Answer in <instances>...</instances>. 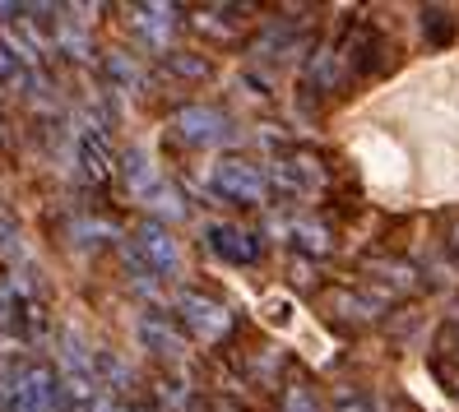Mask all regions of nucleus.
<instances>
[{
    "label": "nucleus",
    "mask_w": 459,
    "mask_h": 412,
    "mask_svg": "<svg viewBox=\"0 0 459 412\" xmlns=\"http://www.w3.org/2000/svg\"><path fill=\"white\" fill-rule=\"evenodd\" d=\"M446 380H450V384H446V390H450V394L459 399V375H446Z\"/></svg>",
    "instance_id": "obj_27"
},
{
    "label": "nucleus",
    "mask_w": 459,
    "mask_h": 412,
    "mask_svg": "<svg viewBox=\"0 0 459 412\" xmlns=\"http://www.w3.org/2000/svg\"><path fill=\"white\" fill-rule=\"evenodd\" d=\"M279 412H325V408H320V399H316V390H311V384H302V380H297V384H288V390H283V399H279Z\"/></svg>",
    "instance_id": "obj_23"
},
{
    "label": "nucleus",
    "mask_w": 459,
    "mask_h": 412,
    "mask_svg": "<svg viewBox=\"0 0 459 412\" xmlns=\"http://www.w3.org/2000/svg\"><path fill=\"white\" fill-rule=\"evenodd\" d=\"M126 264H130L134 279H177L181 273V245L168 232V223L149 218V223L134 227L130 241H126Z\"/></svg>",
    "instance_id": "obj_1"
},
{
    "label": "nucleus",
    "mask_w": 459,
    "mask_h": 412,
    "mask_svg": "<svg viewBox=\"0 0 459 412\" xmlns=\"http://www.w3.org/2000/svg\"><path fill=\"white\" fill-rule=\"evenodd\" d=\"M450 251L459 255V218H455V223H450Z\"/></svg>",
    "instance_id": "obj_26"
},
{
    "label": "nucleus",
    "mask_w": 459,
    "mask_h": 412,
    "mask_svg": "<svg viewBox=\"0 0 459 412\" xmlns=\"http://www.w3.org/2000/svg\"><path fill=\"white\" fill-rule=\"evenodd\" d=\"M134 339L149 356H163V362H181L186 356V334L168 311H140L134 315Z\"/></svg>",
    "instance_id": "obj_6"
},
{
    "label": "nucleus",
    "mask_w": 459,
    "mask_h": 412,
    "mask_svg": "<svg viewBox=\"0 0 459 412\" xmlns=\"http://www.w3.org/2000/svg\"><path fill=\"white\" fill-rule=\"evenodd\" d=\"M204 245L213 255H219L223 264H255L260 260V232L241 227V223H209L204 227Z\"/></svg>",
    "instance_id": "obj_7"
},
{
    "label": "nucleus",
    "mask_w": 459,
    "mask_h": 412,
    "mask_svg": "<svg viewBox=\"0 0 459 412\" xmlns=\"http://www.w3.org/2000/svg\"><path fill=\"white\" fill-rule=\"evenodd\" d=\"M177 320L186 324V334H195L200 343H219L228 329H232V315L223 301H213L204 292H181L177 296Z\"/></svg>",
    "instance_id": "obj_5"
},
{
    "label": "nucleus",
    "mask_w": 459,
    "mask_h": 412,
    "mask_svg": "<svg viewBox=\"0 0 459 412\" xmlns=\"http://www.w3.org/2000/svg\"><path fill=\"white\" fill-rule=\"evenodd\" d=\"M330 412H376V403H371L367 394H358V390H343V394L330 403Z\"/></svg>",
    "instance_id": "obj_24"
},
{
    "label": "nucleus",
    "mask_w": 459,
    "mask_h": 412,
    "mask_svg": "<svg viewBox=\"0 0 459 412\" xmlns=\"http://www.w3.org/2000/svg\"><path fill=\"white\" fill-rule=\"evenodd\" d=\"M0 140H5V130H0Z\"/></svg>",
    "instance_id": "obj_29"
},
{
    "label": "nucleus",
    "mask_w": 459,
    "mask_h": 412,
    "mask_svg": "<svg viewBox=\"0 0 459 412\" xmlns=\"http://www.w3.org/2000/svg\"><path fill=\"white\" fill-rule=\"evenodd\" d=\"M209 190L228 204L255 209V204L269 200V172L255 167V162H247V158H219L209 167Z\"/></svg>",
    "instance_id": "obj_3"
},
{
    "label": "nucleus",
    "mask_w": 459,
    "mask_h": 412,
    "mask_svg": "<svg viewBox=\"0 0 459 412\" xmlns=\"http://www.w3.org/2000/svg\"><path fill=\"white\" fill-rule=\"evenodd\" d=\"M126 14H130V29L140 33L149 47H163L168 51V38L177 29V5L153 0V5H126Z\"/></svg>",
    "instance_id": "obj_10"
},
{
    "label": "nucleus",
    "mask_w": 459,
    "mask_h": 412,
    "mask_svg": "<svg viewBox=\"0 0 459 412\" xmlns=\"http://www.w3.org/2000/svg\"><path fill=\"white\" fill-rule=\"evenodd\" d=\"M0 264L23 273V269H33V255H29V241H23V227H19V218L0 204Z\"/></svg>",
    "instance_id": "obj_11"
},
{
    "label": "nucleus",
    "mask_w": 459,
    "mask_h": 412,
    "mask_svg": "<svg viewBox=\"0 0 459 412\" xmlns=\"http://www.w3.org/2000/svg\"><path fill=\"white\" fill-rule=\"evenodd\" d=\"M23 311H29V296H19L14 283H0V334H10L23 320Z\"/></svg>",
    "instance_id": "obj_22"
},
{
    "label": "nucleus",
    "mask_w": 459,
    "mask_h": 412,
    "mask_svg": "<svg viewBox=\"0 0 459 412\" xmlns=\"http://www.w3.org/2000/svg\"><path fill=\"white\" fill-rule=\"evenodd\" d=\"M144 204H149V213H158V223H177V218H186V200H181V190L172 181L158 185Z\"/></svg>",
    "instance_id": "obj_19"
},
{
    "label": "nucleus",
    "mask_w": 459,
    "mask_h": 412,
    "mask_svg": "<svg viewBox=\"0 0 459 412\" xmlns=\"http://www.w3.org/2000/svg\"><path fill=\"white\" fill-rule=\"evenodd\" d=\"M134 412H168V408H144V403H140V408H134Z\"/></svg>",
    "instance_id": "obj_28"
},
{
    "label": "nucleus",
    "mask_w": 459,
    "mask_h": 412,
    "mask_svg": "<svg viewBox=\"0 0 459 412\" xmlns=\"http://www.w3.org/2000/svg\"><path fill=\"white\" fill-rule=\"evenodd\" d=\"M93 375H98L102 390H130V384H134L130 362L121 352H112V348H93Z\"/></svg>",
    "instance_id": "obj_15"
},
{
    "label": "nucleus",
    "mask_w": 459,
    "mask_h": 412,
    "mask_svg": "<svg viewBox=\"0 0 459 412\" xmlns=\"http://www.w3.org/2000/svg\"><path fill=\"white\" fill-rule=\"evenodd\" d=\"M441 348H446V356H455V362H459V324H446L441 329Z\"/></svg>",
    "instance_id": "obj_25"
},
{
    "label": "nucleus",
    "mask_w": 459,
    "mask_h": 412,
    "mask_svg": "<svg viewBox=\"0 0 459 412\" xmlns=\"http://www.w3.org/2000/svg\"><path fill=\"white\" fill-rule=\"evenodd\" d=\"M371 273H376V279H381L390 292H409V288H418L413 269H409V264H394V260H376Z\"/></svg>",
    "instance_id": "obj_21"
},
{
    "label": "nucleus",
    "mask_w": 459,
    "mask_h": 412,
    "mask_svg": "<svg viewBox=\"0 0 459 412\" xmlns=\"http://www.w3.org/2000/svg\"><path fill=\"white\" fill-rule=\"evenodd\" d=\"M288 232H292V245H297L302 255L325 260V255L334 251V236H330V227H325V223H316V218H297V223H288Z\"/></svg>",
    "instance_id": "obj_14"
},
{
    "label": "nucleus",
    "mask_w": 459,
    "mask_h": 412,
    "mask_svg": "<svg viewBox=\"0 0 459 412\" xmlns=\"http://www.w3.org/2000/svg\"><path fill=\"white\" fill-rule=\"evenodd\" d=\"M117 167H121V162H117L112 144H107V134L93 130V125L79 130V140H74V172L84 176L89 185H102V181H112Z\"/></svg>",
    "instance_id": "obj_8"
},
{
    "label": "nucleus",
    "mask_w": 459,
    "mask_h": 412,
    "mask_svg": "<svg viewBox=\"0 0 459 412\" xmlns=\"http://www.w3.org/2000/svg\"><path fill=\"white\" fill-rule=\"evenodd\" d=\"M33 84V70H29V61L19 56V51L0 38V89H29Z\"/></svg>",
    "instance_id": "obj_17"
},
{
    "label": "nucleus",
    "mask_w": 459,
    "mask_h": 412,
    "mask_svg": "<svg viewBox=\"0 0 459 412\" xmlns=\"http://www.w3.org/2000/svg\"><path fill=\"white\" fill-rule=\"evenodd\" d=\"M121 172H126V185L134 190V200H149L153 190L163 185V172H158V162H153L144 149H126Z\"/></svg>",
    "instance_id": "obj_12"
},
{
    "label": "nucleus",
    "mask_w": 459,
    "mask_h": 412,
    "mask_svg": "<svg viewBox=\"0 0 459 412\" xmlns=\"http://www.w3.org/2000/svg\"><path fill=\"white\" fill-rule=\"evenodd\" d=\"M172 130H177V140L195 144V149H219V144L237 140V125L219 112V107H181Z\"/></svg>",
    "instance_id": "obj_4"
},
{
    "label": "nucleus",
    "mask_w": 459,
    "mask_h": 412,
    "mask_svg": "<svg viewBox=\"0 0 459 412\" xmlns=\"http://www.w3.org/2000/svg\"><path fill=\"white\" fill-rule=\"evenodd\" d=\"M0 412H70V408H65L56 371L33 362L23 375L0 380Z\"/></svg>",
    "instance_id": "obj_2"
},
{
    "label": "nucleus",
    "mask_w": 459,
    "mask_h": 412,
    "mask_svg": "<svg viewBox=\"0 0 459 412\" xmlns=\"http://www.w3.org/2000/svg\"><path fill=\"white\" fill-rule=\"evenodd\" d=\"M117 236L112 223H102V218H79V223L70 227V241L79 245V251H98V245H107Z\"/></svg>",
    "instance_id": "obj_20"
},
{
    "label": "nucleus",
    "mask_w": 459,
    "mask_h": 412,
    "mask_svg": "<svg viewBox=\"0 0 459 412\" xmlns=\"http://www.w3.org/2000/svg\"><path fill=\"white\" fill-rule=\"evenodd\" d=\"M237 19H241V10H237V5H204V10H195V14H191L195 29H204V33H213V38H232Z\"/></svg>",
    "instance_id": "obj_16"
},
{
    "label": "nucleus",
    "mask_w": 459,
    "mask_h": 412,
    "mask_svg": "<svg viewBox=\"0 0 459 412\" xmlns=\"http://www.w3.org/2000/svg\"><path fill=\"white\" fill-rule=\"evenodd\" d=\"M269 185L283 190V195H311V190L320 185V167H316V158H307V153L274 158V167H269Z\"/></svg>",
    "instance_id": "obj_9"
},
{
    "label": "nucleus",
    "mask_w": 459,
    "mask_h": 412,
    "mask_svg": "<svg viewBox=\"0 0 459 412\" xmlns=\"http://www.w3.org/2000/svg\"><path fill=\"white\" fill-rule=\"evenodd\" d=\"M163 70L168 74H177V79H209L213 74V65L200 56V51H163Z\"/></svg>",
    "instance_id": "obj_18"
},
{
    "label": "nucleus",
    "mask_w": 459,
    "mask_h": 412,
    "mask_svg": "<svg viewBox=\"0 0 459 412\" xmlns=\"http://www.w3.org/2000/svg\"><path fill=\"white\" fill-rule=\"evenodd\" d=\"M102 74H107V84L121 89V93H144V65L134 61L130 51H107Z\"/></svg>",
    "instance_id": "obj_13"
}]
</instances>
